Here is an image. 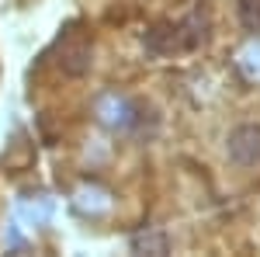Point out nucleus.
<instances>
[{
	"instance_id": "obj_1",
	"label": "nucleus",
	"mask_w": 260,
	"mask_h": 257,
	"mask_svg": "<svg viewBox=\"0 0 260 257\" xmlns=\"http://www.w3.org/2000/svg\"><path fill=\"white\" fill-rule=\"evenodd\" d=\"M94 111H98V119L104 122L108 129H115V132H128V129H136L142 122L139 108L125 98V94H115V91L101 94V98L94 101Z\"/></svg>"
},
{
	"instance_id": "obj_2",
	"label": "nucleus",
	"mask_w": 260,
	"mask_h": 257,
	"mask_svg": "<svg viewBox=\"0 0 260 257\" xmlns=\"http://www.w3.org/2000/svg\"><path fill=\"white\" fill-rule=\"evenodd\" d=\"M225 150H229V160L236 167H257L260 163V125H250V122L246 125H236L229 132Z\"/></svg>"
},
{
	"instance_id": "obj_3",
	"label": "nucleus",
	"mask_w": 260,
	"mask_h": 257,
	"mask_svg": "<svg viewBox=\"0 0 260 257\" xmlns=\"http://www.w3.org/2000/svg\"><path fill=\"white\" fill-rule=\"evenodd\" d=\"M59 66H62V73H70V77L87 73L90 70V42L73 39V35L59 39Z\"/></svg>"
},
{
	"instance_id": "obj_4",
	"label": "nucleus",
	"mask_w": 260,
	"mask_h": 257,
	"mask_svg": "<svg viewBox=\"0 0 260 257\" xmlns=\"http://www.w3.org/2000/svg\"><path fill=\"white\" fill-rule=\"evenodd\" d=\"M146 49L156 52V56H167L180 49V28L177 24H156L153 32H146Z\"/></svg>"
},
{
	"instance_id": "obj_5",
	"label": "nucleus",
	"mask_w": 260,
	"mask_h": 257,
	"mask_svg": "<svg viewBox=\"0 0 260 257\" xmlns=\"http://www.w3.org/2000/svg\"><path fill=\"white\" fill-rule=\"evenodd\" d=\"M236 66H240V73L250 83H260V39L250 42L246 49L240 52V60H236Z\"/></svg>"
},
{
	"instance_id": "obj_6",
	"label": "nucleus",
	"mask_w": 260,
	"mask_h": 257,
	"mask_svg": "<svg viewBox=\"0 0 260 257\" xmlns=\"http://www.w3.org/2000/svg\"><path fill=\"white\" fill-rule=\"evenodd\" d=\"M240 21L250 35H260V0H240Z\"/></svg>"
},
{
	"instance_id": "obj_7",
	"label": "nucleus",
	"mask_w": 260,
	"mask_h": 257,
	"mask_svg": "<svg viewBox=\"0 0 260 257\" xmlns=\"http://www.w3.org/2000/svg\"><path fill=\"white\" fill-rule=\"evenodd\" d=\"M132 247L136 250H149V254H167V237L163 233H136Z\"/></svg>"
}]
</instances>
